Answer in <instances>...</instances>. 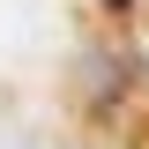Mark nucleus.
<instances>
[{
	"instance_id": "nucleus-1",
	"label": "nucleus",
	"mask_w": 149,
	"mask_h": 149,
	"mask_svg": "<svg viewBox=\"0 0 149 149\" xmlns=\"http://www.w3.org/2000/svg\"><path fill=\"white\" fill-rule=\"evenodd\" d=\"M97 8H112V15H119V8H127V0H97Z\"/></svg>"
}]
</instances>
